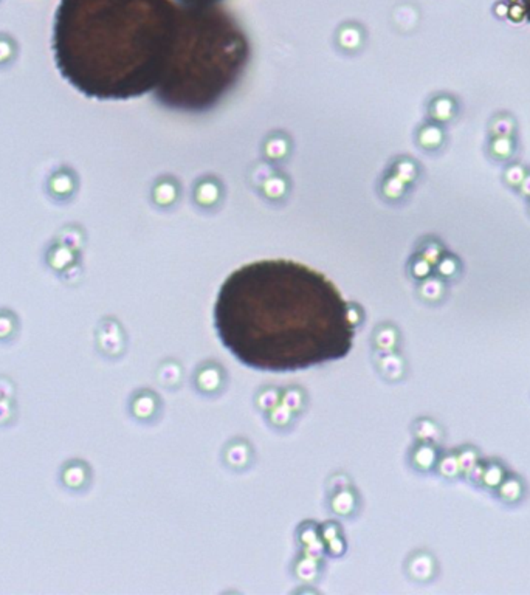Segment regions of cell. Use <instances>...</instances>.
<instances>
[{"label":"cell","mask_w":530,"mask_h":595,"mask_svg":"<svg viewBox=\"0 0 530 595\" xmlns=\"http://www.w3.org/2000/svg\"><path fill=\"white\" fill-rule=\"evenodd\" d=\"M521 5H522V10H524V16L530 22V0H521Z\"/></svg>","instance_id":"2e32d148"},{"label":"cell","mask_w":530,"mask_h":595,"mask_svg":"<svg viewBox=\"0 0 530 595\" xmlns=\"http://www.w3.org/2000/svg\"><path fill=\"white\" fill-rule=\"evenodd\" d=\"M290 417V413L287 408H273V411H271V420L273 423H277V425H284V423H287Z\"/></svg>","instance_id":"4fadbf2b"},{"label":"cell","mask_w":530,"mask_h":595,"mask_svg":"<svg viewBox=\"0 0 530 595\" xmlns=\"http://www.w3.org/2000/svg\"><path fill=\"white\" fill-rule=\"evenodd\" d=\"M132 411L137 417H149L154 413V400L151 395H138L132 403Z\"/></svg>","instance_id":"8992f818"},{"label":"cell","mask_w":530,"mask_h":595,"mask_svg":"<svg viewBox=\"0 0 530 595\" xmlns=\"http://www.w3.org/2000/svg\"><path fill=\"white\" fill-rule=\"evenodd\" d=\"M284 402H286L287 408H290V409L300 408L301 406V402H302L301 394L298 393V391H295V389H291V391H287L286 397H284Z\"/></svg>","instance_id":"7c38bea8"},{"label":"cell","mask_w":530,"mask_h":595,"mask_svg":"<svg viewBox=\"0 0 530 595\" xmlns=\"http://www.w3.org/2000/svg\"><path fill=\"white\" fill-rule=\"evenodd\" d=\"M248 61L250 42L234 16L217 3H183L174 55L152 94L172 110H210L237 84Z\"/></svg>","instance_id":"3957f363"},{"label":"cell","mask_w":530,"mask_h":595,"mask_svg":"<svg viewBox=\"0 0 530 595\" xmlns=\"http://www.w3.org/2000/svg\"><path fill=\"white\" fill-rule=\"evenodd\" d=\"M15 383L5 375H0V399H12L15 397Z\"/></svg>","instance_id":"30bf717a"},{"label":"cell","mask_w":530,"mask_h":595,"mask_svg":"<svg viewBox=\"0 0 530 595\" xmlns=\"http://www.w3.org/2000/svg\"><path fill=\"white\" fill-rule=\"evenodd\" d=\"M183 3H193V5H216L221 0H180Z\"/></svg>","instance_id":"9a60e30c"},{"label":"cell","mask_w":530,"mask_h":595,"mask_svg":"<svg viewBox=\"0 0 530 595\" xmlns=\"http://www.w3.org/2000/svg\"><path fill=\"white\" fill-rule=\"evenodd\" d=\"M62 485L70 490H81L89 482V468L81 460L67 462L61 472Z\"/></svg>","instance_id":"5b68a950"},{"label":"cell","mask_w":530,"mask_h":595,"mask_svg":"<svg viewBox=\"0 0 530 595\" xmlns=\"http://www.w3.org/2000/svg\"><path fill=\"white\" fill-rule=\"evenodd\" d=\"M96 345L105 355L115 356L124 347V335L117 324H103L96 334Z\"/></svg>","instance_id":"277c9868"},{"label":"cell","mask_w":530,"mask_h":595,"mask_svg":"<svg viewBox=\"0 0 530 595\" xmlns=\"http://www.w3.org/2000/svg\"><path fill=\"white\" fill-rule=\"evenodd\" d=\"M16 334V322L11 316H0V341H8Z\"/></svg>","instance_id":"9c48e42d"},{"label":"cell","mask_w":530,"mask_h":595,"mask_svg":"<svg viewBox=\"0 0 530 595\" xmlns=\"http://www.w3.org/2000/svg\"><path fill=\"white\" fill-rule=\"evenodd\" d=\"M233 451H239V445H236V447H233L230 449V453L227 454V456H230L228 458V460L231 462V464H234V465H242L245 460H247V451H245V448L242 447L241 448V459H236L234 456H233ZM237 458H239V453H237Z\"/></svg>","instance_id":"5bb4252c"},{"label":"cell","mask_w":530,"mask_h":595,"mask_svg":"<svg viewBox=\"0 0 530 595\" xmlns=\"http://www.w3.org/2000/svg\"><path fill=\"white\" fill-rule=\"evenodd\" d=\"M214 324L222 345L245 366L287 372L344 359L357 322L326 276L293 261L270 259L225 279Z\"/></svg>","instance_id":"6da1fadb"},{"label":"cell","mask_w":530,"mask_h":595,"mask_svg":"<svg viewBox=\"0 0 530 595\" xmlns=\"http://www.w3.org/2000/svg\"><path fill=\"white\" fill-rule=\"evenodd\" d=\"M335 499L341 501V506L334 507V508H335V512L348 513V512L352 510V507H354V498H352V496H350L349 493H341V494H338Z\"/></svg>","instance_id":"8fae6325"},{"label":"cell","mask_w":530,"mask_h":595,"mask_svg":"<svg viewBox=\"0 0 530 595\" xmlns=\"http://www.w3.org/2000/svg\"><path fill=\"white\" fill-rule=\"evenodd\" d=\"M16 417V405L12 399H0V426L12 423Z\"/></svg>","instance_id":"ba28073f"},{"label":"cell","mask_w":530,"mask_h":595,"mask_svg":"<svg viewBox=\"0 0 530 595\" xmlns=\"http://www.w3.org/2000/svg\"><path fill=\"white\" fill-rule=\"evenodd\" d=\"M197 383L205 391H213V389L221 385V374L216 369H205V371L198 374Z\"/></svg>","instance_id":"52a82bcc"},{"label":"cell","mask_w":530,"mask_h":595,"mask_svg":"<svg viewBox=\"0 0 530 595\" xmlns=\"http://www.w3.org/2000/svg\"><path fill=\"white\" fill-rule=\"evenodd\" d=\"M182 12L174 0H61L53 26L56 67L89 98L143 96L166 74Z\"/></svg>","instance_id":"7a4b0ae2"}]
</instances>
